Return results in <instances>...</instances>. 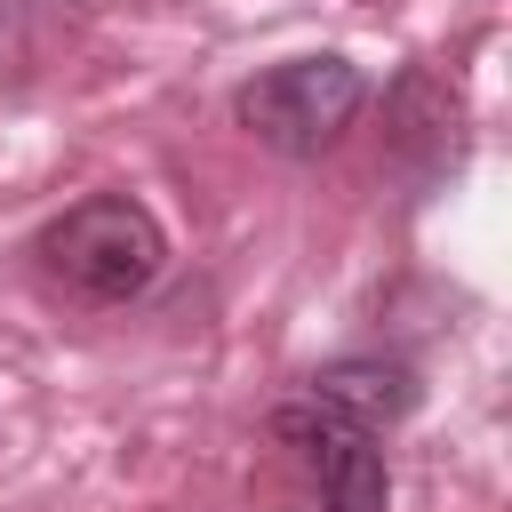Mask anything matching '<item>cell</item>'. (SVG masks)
<instances>
[{
	"label": "cell",
	"instance_id": "obj_1",
	"mask_svg": "<svg viewBox=\"0 0 512 512\" xmlns=\"http://www.w3.org/2000/svg\"><path fill=\"white\" fill-rule=\"evenodd\" d=\"M40 256H48V272H56L64 288H80L88 304H128V296H144V288L160 280L168 240H160V224H152L144 200L96 192V200L64 208V216L40 232Z\"/></svg>",
	"mask_w": 512,
	"mask_h": 512
},
{
	"label": "cell",
	"instance_id": "obj_3",
	"mask_svg": "<svg viewBox=\"0 0 512 512\" xmlns=\"http://www.w3.org/2000/svg\"><path fill=\"white\" fill-rule=\"evenodd\" d=\"M272 432L312 464L328 512H384L392 480H384V456H376V432L368 424H352L344 408H328L320 392H304V400H288L272 416Z\"/></svg>",
	"mask_w": 512,
	"mask_h": 512
},
{
	"label": "cell",
	"instance_id": "obj_2",
	"mask_svg": "<svg viewBox=\"0 0 512 512\" xmlns=\"http://www.w3.org/2000/svg\"><path fill=\"white\" fill-rule=\"evenodd\" d=\"M360 104H368L360 64H344V56H288V64H272V72H256L240 88V128L256 144L288 152V160H312V152H328L352 128Z\"/></svg>",
	"mask_w": 512,
	"mask_h": 512
},
{
	"label": "cell",
	"instance_id": "obj_4",
	"mask_svg": "<svg viewBox=\"0 0 512 512\" xmlns=\"http://www.w3.org/2000/svg\"><path fill=\"white\" fill-rule=\"evenodd\" d=\"M312 392L328 400V408H344L352 424H392V416H408V400H416V384H408V368H392V360H328L320 376H312Z\"/></svg>",
	"mask_w": 512,
	"mask_h": 512
}]
</instances>
